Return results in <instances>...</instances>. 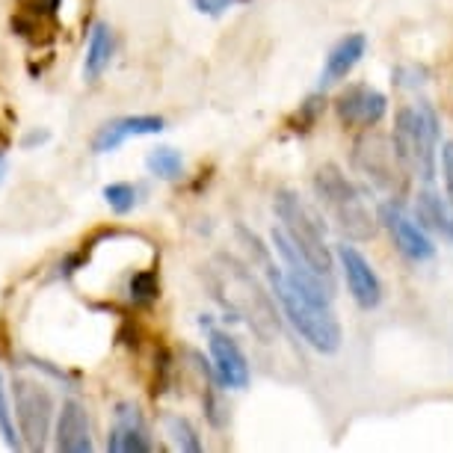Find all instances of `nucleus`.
Returning a JSON list of instances; mask_svg holds the SVG:
<instances>
[{"label": "nucleus", "mask_w": 453, "mask_h": 453, "mask_svg": "<svg viewBox=\"0 0 453 453\" xmlns=\"http://www.w3.org/2000/svg\"><path fill=\"white\" fill-rule=\"evenodd\" d=\"M59 4H63V0H19L21 12L33 15V19H54Z\"/></svg>", "instance_id": "b1692460"}, {"label": "nucleus", "mask_w": 453, "mask_h": 453, "mask_svg": "<svg viewBox=\"0 0 453 453\" xmlns=\"http://www.w3.org/2000/svg\"><path fill=\"white\" fill-rule=\"evenodd\" d=\"M335 258L341 264V273H344V279H347L349 296L356 299L358 309H365V311L376 309V305L382 303V281L376 276V270L371 267V261L349 243H338Z\"/></svg>", "instance_id": "1a4fd4ad"}, {"label": "nucleus", "mask_w": 453, "mask_h": 453, "mask_svg": "<svg viewBox=\"0 0 453 453\" xmlns=\"http://www.w3.org/2000/svg\"><path fill=\"white\" fill-rule=\"evenodd\" d=\"M48 131H33V134H27V136H24V140H21V145H24V149H33V145H42V142H48Z\"/></svg>", "instance_id": "a878e982"}, {"label": "nucleus", "mask_w": 453, "mask_h": 453, "mask_svg": "<svg viewBox=\"0 0 453 453\" xmlns=\"http://www.w3.org/2000/svg\"><path fill=\"white\" fill-rule=\"evenodd\" d=\"M367 50V39L362 36V33H349V36L338 39L335 45H332L326 63H323V72H320V89L326 87H335V83L347 81L349 72L362 63Z\"/></svg>", "instance_id": "dca6fc26"}, {"label": "nucleus", "mask_w": 453, "mask_h": 453, "mask_svg": "<svg viewBox=\"0 0 453 453\" xmlns=\"http://www.w3.org/2000/svg\"><path fill=\"white\" fill-rule=\"evenodd\" d=\"M127 294H131L134 305H151L160 296V281L155 270H140L127 281Z\"/></svg>", "instance_id": "aec40b11"}, {"label": "nucleus", "mask_w": 453, "mask_h": 453, "mask_svg": "<svg viewBox=\"0 0 453 453\" xmlns=\"http://www.w3.org/2000/svg\"><path fill=\"white\" fill-rule=\"evenodd\" d=\"M113 50H116V39H113L110 24L96 21V24H92V30H89L87 57H83V78H87L89 83H96L101 74L107 72L110 59H113Z\"/></svg>", "instance_id": "f3484780"}, {"label": "nucleus", "mask_w": 453, "mask_h": 453, "mask_svg": "<svg viewBox=\"0 0 453 453\" xmlns=\"http://www.w3.org/2000/svg\"><path fill=\"white\" fill-rule=\"evenodd\" d=\"M107 450L110 453H151L155 450L149 424H145L140 406L131 403V400H122V403H116V409H113Z\"/></svg>", "instance_id": "f8f14e48"}, {"label": "nucleus", "mask_w": 453, "mask_h": 453, "mask_svg": "<svg viewBox=\"0 0 453 453\" xmlns=\"http://www.w3.org/2000/svg\"><path fill=\"white\" fill-rule=\"evenodd\" d=\"M439 169H441V181H444V196L453 204V142L448 140L439 151Z\"/></svg>", "instance_id": "5701e85b"}, {"label": "nucleus", "mask_w": 453, "mask_h": 453, "mask_svg": "<svg viewBox=\"0 0 453 453\" xmlns=\"http://www.w3.org/2000/svg\"><path fill=\"white\" fill-rule=\"evenodd\" d=\"M101 196H104V202L110 204V211L119 213V217L131 213V211H134V204H136V187H134V184H127V181L107 184L104 190H101Z\"/></svg>", "instance_id": "412c9836"}, {"label": "nucleus", "mask_w": 453, "mask_h": 453, "mask_svg": "<svg viewBox=\"0 0 453 453\" xmlns=\"http://www.w3.org/2000/svg\"><path fill=\"white\" fill-rule=\"evenodd\" d=\"M267 279H270L273 296L279 299L281 311H285L290 326L296 329V335L323 356L338 353L341 341H344V332H341V323L335 314H332L329 305L303 296L288 281L285 270H276L273 264H267Z\"/></svg>", "instance_id": "f03ea898"}, {"label": "nucleus", "mask_w": 453, "mask_h": 453, "mask_svg": "<svg viewBox=\"0 0 453 453\" xmlns=\"http://www.w3.org/2000/svg\"><path fill=\"white\" fill-rule=\"evenodd\" d=\"M211 281L213 290H217V299L226 305V311H232L237 320L250 323V329L261 341L279 335L276 309H273L270 296L258 288V281L246 273V267H241L228 255H219L211 267Z\"/></svg>", "instance_id": "f257e3e1"}, {"label": "nucleus", "mask_w": 453, "mask_h": 453, "mask_svg": "<svg viewBox=\"0 0 453 453\" xmlns=\"http://www.w3.org/2000/svg\"><path fill=\"white\" fill-rule=\"evenodd\" d=\"M415 219L424 226V232L441 243H453V204L448 196H441L426 187L415 199Z\"/></svg>", "instance_id": "2eb2a0df"}, {"label": "nucleus", "mask_w": 453, "mask_h": 453, "mask_svg": "<svg viewBox=\"0 0 453 453\" xmlns=\"http://www.w3.org/2000/svg\"><path fill=\"white\" fill-rule=\"evenodd\" d=\"M0 435H4L6 448H12V450H21L24 448L21 433L15 430V409L10 406V400H6L4 380H0Z\"/></svg>", "instance_id": "4be33fe9"}, {"label": "nucleus", "mask_w": 453, "mask_h": 453, "mask_svg": "<svg viewBox=\"0 0 453 453\" xmlns=\"http://www.w3.org/2000/svg\"><path fill=\"white\" fill-rule=\"evenodd\" d=\"M54 448L59 453H92V448H96L92 444L87 406L81 400H63V409L57 412L54 421Z\"/></svg>", "instance_id": "4468645a"}, {"label": "nucleus", "mask_w": 453, "mask_h": 453, "mask_svg": "<svg viewBox=\"0 0 453 453\" xmlns=\"http://www.w3.org/2000/svg\"><path fill=\"white\" fill-rule=\"evenodd\" d=\"M273 211H276L279 228L288 234V241L332 281V252L326 250V241H323L326 228H323L318 213L290 190H279L273 196Z\"/></svg>", "instance_id": "39448f33"}, {"label": "nucleus", "mask_w": 453, "mask_h": 453, "mask_svg": "<svg viewBox=\"0 0 453 453\" xmlns=\"http://www.w3.org/2000/svg\"><path fill=\"white\" fill-rule=\"evenodd\" d=\"M380 222L386 226V232L391 234V241H395L397 252L403 255V258L421 264V261H430L433 255H435L433 237L424 232V226L415 217H409L400 202H386V204H382V208H380Z\"/></svg>", "instance_id": "6e6552de"}, {"label": "nucleus", "mask_w": 453, "mask_h": 453, "mask_svg": "<svg viewBox=\"0 0 453 453\" xmlns=\"http://www.w3.org/2000/svg\"><path fill=\"white\" fill-rule=\"evenodd\" d=\"M395 149L400 155V164L406 166L409 175H418L430 184L439 173V140H441V122L435 110L426 101L406 104L395 116Z\"/></svg>", "instance_id": "7ed1b4c3"}, {"label": "nucleus", "mask_w": 453, "mask_h": 453, "mask_svg": "<svg viewBox=\"0 0 453 453\" xmlns=\"http://www.w3.org/2000/svg\"><path fill=\"white\" fill-rule=\"evenodd\" d=\"M208 353H211V365L213 373H217V382L226 388L241 391L250 386V362H246V353L241 344L222 329H213L208 323Z\"/></svg>", "instance_id": "9d476101"}, {"label": "nucleus", "mask_w": 453, "mask_h": 453, "mask_svg": "<svg viewBox=\"0 0 453 453\" xmlns=\"http://www.w3.org/2000/svg\"><path fill=\"white\" fill-rule=\"evenodd\" d=\"M6 142H10V140H6V134H4V131H0V155H4V149H6Z\"/></svg>", "instance_id": "cd10ccee"}, {"label": "nucleus", "mask_w": 453, "mask_h": 453, "mask_svg": "<svg viewBox=\"0 0 453 453\" xmlns=\"http://www.w3.org/2000/svg\"><path fill=\"white\" fill-rule=\"evenodd\" d=\"M314 196H318L320 208L329 213V219L335 222L338 232L347 234L349 241H367L373 234V217L367 211L362 193L356 190V184L338 166L326 164L318 169Z\"/></svg>", "instance_id": "20e7f679"}, {"label": "nucleus", "mask_w": 453, "mask_h": 453, "mask_svg": "<svg viewBox=\"0 0 453 453\" xmlns=\"http://www.w3.org/2000/svg\"><path fill=\"white\" fill-rule=\"evenodd\" d=\"M12 409L19 421L21 441L27 450H45V444L54 430V397L30 376H15L12 380Z\"/></svg>", "instance_id": "423d86ee"}, {"label": "nucleus", "mask_w": 453, "mask_h": 453, "mask_svg": "<svg viewBox=\"0 0 453 453\" xmlns=\"http://www.w3.org/2000/svg\"><path fill=\"white\" fill-rule=\"evenodd\" d=\"M4 175H6V160H4V155H0V181H4Z\"/></svg>", "instance_id": "bb28decb"}, {"label": "nucleus", "mask_w": 453, "mask_h": 453, "mask_svg": "<svg viewBox=\"0 0 453 453\" xmlns=\"http://www.w3.org/2000/svg\"><path fill=\"white\" fill-rule=\"evenodd\" d=\"M356 166L362 169L365 178H371L376 187H382V190L395 193L400 190V184H403V175L406 166L400 164V155L395 149V140H388V136H380V134H365L362 140L356 142Z\"/></svg>", "instance_id": "0eeeda50"}, {"label": "nucleus", "mask_w": 453, "mask_h": 453, "mask_svg": "<svg viewBox=\"0 0 453 453\" xmlns=\"http://www.w3.org/2000/svg\"><path fill=\"white\" fill-rule=\"evenodd\" d=\"M335 113L344 125L371 131V127H376L382 119H386L388 98L382 96L380 89L365 87V83H356V87H347L335 98Z\"/></svg>", "instance_id": "9b49d317"}, {"label": "nucleus", "mask_w": 453, "mask_h": 453, "mask_svg": "<svg viewBox=\"0 0 453 453\" xmlns=\"http://www.w3.org/2000/svg\"><path fill=\"white\" fill-rule=\"evenodd\" d=\"M164 430H166V439L173 441L175 450H181V453H199L202 450V435L190 421H187V418L166 415L164 418Z\"/></svg>", "instance_id": "6ab92c4d"}, {"label": "nucleus", "mask_w": 453, "mask_h": 453, "mask_svg": "<svg viewBox=\"0 0 453 453\" xmlns=\"http://www.w3.org/2000/svg\"><path fill=\"white\" fill-rule=\"evenodd\" d=\"M145 169H149L155 178H164V181H175L184 173V157L181 151H175L173 145H157V149L149 151L145 157Z\"/></svg>", "instance_id": "a211bd4d"}, {"label": "nucleus", "mask_w": 453, "mask_h": 453, "mask_svg": "<svg viewBox=\"0 0 453 453\" xmlns=\"http://www.w3.org/2000/svg\"><path fill=\"white\" fill-rule=\"evenodd\" d=\"M190 4L196 6V12L202 15H211V19H217V15H222L228 10V6H234L237 0H190Z\"/></svg>", "instance_id": "393cba45"}, {"label": "nucleus", "mask_w": 453, "mask_h": 453, "mask_svg": "<svg viewBox=\"0 0 453 453\" xmlns=\"http://www.w3.org/2000/svg\"><path fill=\"white\" fill-rule=\"evenodd\" d=\"M166 131L164 116H119L110 119L92 136V151L96 155H110L119 145L134 140V136H157Z\"/></svg>", "instance_id": "ddd939ff"}]
</instances>
